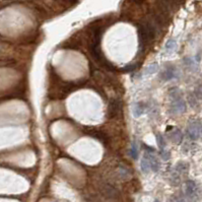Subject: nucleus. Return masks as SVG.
Masks as SVG:
<instances>
[{
  "label": "nucleus",
  "mask_w": 202,
  "mask_h": 202,
  "mask_svg": "<svg viewBox=\"0 0 202 202\" xmlns=\"http://www.w3.org/2000/svg\"><path fill=\"white\" fill-rule=\"evenodd\" d=\"M171 107H170V113L173 115H178V114H182L186 111L187 105L185 101L183 100L182 97H178L175 99H171Z\"/></svg>",
  "instance_id": "nucleus-1"
},
{
  "label": "nucleus",
  "mask_w": 202,
  "mask_h": 202,
  "mask_svg": "<svg viewBox=\"0 0 202 202\" xmlns=\"http://www.w3.org/2000/svg\"><path fill=\"white\" fill-rule=\"evenodd\" d=\"M122 112V102L117 99H114L108 105L107 115L109 118H115L118 115H120Z\"/></svg>",
  "instance_id": "nucleus-2"
},
{
  "label": "nucleus",
  "mask_w": 202,
  "mask_h": 202,
  "mask_svg": "<svg viewBox=\"0 0 202 202\" xmlns=\"http://www.w3.org/2000/svg\"><path fill=\"white\" fill-rule=\"evenodd\" d=\"M187 133H188L189 137L193 140H196L201 136V124L200 121H191L189 123L188 127H187Z\"/></svg>",
  "instance_id": "nucleus-3"
},
{
  "label": "nucleus",
  "mask_w": 202,
  "mask_h": 202,
  "mask_svg": "<svg viewBox=\"0 0 202 202\" xmlns=\"http://www.w3.org/2000/svg\"><path fill=\"white\" fill-rule=\"evenodd\" d=\"M178 76H179V72L177 70V68H176L175 66H169V67H167L163 72H161L160 78L165 80V81H169V80L177 78Z\"/></svg>",
  "instance_id": "nucleus-4"
},
{
  "label": "nucleus",
  "mask_w": 202,
  "mask_h": 202,
  "mask_svg": "<svg viewBox=\"0 0 202 202\" xmlns=\"http://www.w3.org/2000/svg\"><path fill=\"white\" fill-rule=\"evenodd\" d=\"M167 136L174 143H180L183 140V134H182L181 130H179V129H175L174 131H169Z\"/></svg>",
  "instance_id": "nucleus-5"
},
{
  "label": "nucleus",
  "mask_w": 202,
  "mask_h": 202,
  "mask_svg": "<svg viewBox=\"0 0 202 202\" xmlns=\"http://www.w3.org/2000/svg\"><path fill=\"white\" fill-rule=\"evenodd\" d=\"M186 193L190 198H194L197 194V186L194 181H187L186 183Z\"/></svg>",
  "instance_id": "nucleus-6"
},
{
  "label": "nucleus",
  "mask_w": 202,
  "mask_h": 202,
  "mask_svg": "<svg viewBox=\"0 0 202 202\" xmlns=\"http://www.w3.org/2000/svg\"><path fill=\"white\" fill-rule=\"evenodd\" d=\"M145 155L147 156L148 160L150 161V167H152V170L153 172H159L160 167V164L159 160H157V157L156 156L152 155V153H149V152L145 153Z\"/></svg>",
  "instance_id": "nucleus-7"
},
{
  "label": "nucleus",
  "mask_w": 202,
  "mask_h": 202,
  "mask_svg": "<svg viewBox=\"0 0 202 202\" xmlns=\"http://www.w3.org/2000/svg\"><path fill=\"white\" fill-rule=\"evenodd\" d=\"M140 168H141V171L144 173V174H148L152 170V167H150V161L148 160V157L146 155H144V156L141 159L140 161Z\"/></svg>",
  "instance_id": "nucleus-8"
},
{
  "label": "nucleus",
  "mask_w": 202,
  "mask_h": 202,
  "mask_svg": "<svg viewBox=\"0 0 202 202\" xmlns=\"http://www.w3.org/2000/svg\"><path fill=\"white\" fill-rule=\"evenodd\" d=\"M144 110H145V105L143 104L142 102H139L134 104V107H133V115L134 117H140L143 113H144Z\"/></svg>",
  "instance_id": "nucleus-9"
},
{
  "label": "nucleus",
  "mask_w": 202,
  "mask_h": 202,
  "mask_svg": "<svg viewBox=\"0 0 202 202\" xmlns=\"http://www.w3.org/2000/svg\"><path fill=\"white\" fill-rule=\"evenodd\" d=\"M102 190H103V193H104L106 196H108L110 198H114L117 195V190L111 185H108V184L105 185L102 188Z\"/></svg>",
  "instance_id": "nucleus-10"
},
{
  "label": "nucleus",
  "mask_w": 202,
  "mask_h": 202,
  "mask_svg": "<svg viewBox=\"0 0 202 202\" xmlns=\"http://www.w3.org/2000/svg\"><path fill=\"white\" fill-rule=\"evenodd\" d=\"M188 170H189V165L187 163H184V161H180V163L177 164V166H176V168H175V171L177 172L179 175L187 173Z\"/></svg>",
  "instance_id": "nucleus-11"
},
{
  "label": "nucleus",
  "mask_w": 202,
  "mask_h": 202,
  "mask_svg": "<svg viewBox=\"0 0 202 202\" xmlns=\"http://www.w3.org/2000/svg\"><path fill=\"white\" fill-rule=\"evenodd\" d=\"M138 153H139V147H138V144L136 143V141H133L131 144V147H130V155L131 157L133 160H137L138 159Z\"/></svg>",
  "instance_id": "nucleus-12"
},
{
  "label": "nucleus",
  "mask_w": 202,
  "mask_h": 202,
  "mask_svg": "<svg viewBox=\"0 0 202 202\" xmlns=\"http://www.w3.org/2000/svg\"><path fill=\"white\" fill-rule=\"evenodd\" d=\"M156 139L157 146L160 147V150L166 149V142H165V138H164L163 135L156 133Z\"/></svg>",
  "instance_id": "nucleus-13"
},
{
  "label": "nucleus",
  "mask_w": 202,
  "mask_h": 202,
  "mask_svg": "<svg viewBox=\"0 0 202 202\" xmlns=\"http://www.w3.org/2000/svg\"><path fill=\"white\" fill-rule=\"evenodd\" d=\"M176 47H177V43H176L175 40H169L168 43L166 44V50H167V52H173L175 49H176Z\"/></svg>",
  "instance_id": "nucleus-14"
},
{
  "label": "nucleus",
  "mask_w": 202,
  "mask_h": 202,
  "mask_svg": "<svg viewBox=\"0 0 202 202\" xmlns=\"http://www.w3.org/2000/svg\"><path fill=\"white\" fill-rule=\"evenodd\" d=\"M157 70H159V64L152 63V64H150L149 66H147L145 72H146V74H153V73H156Z\"/></svg>",
  "instance_id": "nucleus-15"
},
{
  "label": "nucleus",
  "mask_w": 202,
  "mask_h": 202,
  "mask_svg": "<svg viewBox=\"0 0 202 202\" xmlns=\"http://www.w3.org/2000/svg\"><path fill=\"white\" fill-rule=\"evenodd\" d=\"M135 68H136V65H135V64H131V65L124 66V67L121 69V70L124 71V72H131V71H133Z\"/></svg>",
  "instance_id": "nucleus-16"
},
{
  "label": "nucleus",
  "mask_w": 202,
  "mask_h": 202,
  "mask_svg": "<svg viewBox=\"0 0 202 202\" xmlns=\"http://www.w3.org/2000/svg\"><path fill=\"white\" fill-rule=\"evenodd\" d=\"M196 97L195 94H189V103L190 105L192 106L193 108H195V106L197 105V100H196Z\"/></svg>",
  "instance_id": "nucleus-17"
},
{
  "label": "nucleus",
  "mask_w": 202,
  "mask_h": 202,
  "mask_svg": "<svg viewBox=\"0 0 202 202\" xmlns=\"http://www.w3.org/2000/svg\"><path fill=\"white\" fill-rule=\"evenodd\" d=\"M195 97L199 100H202V86H198L195 90Z\"/></svg>",
  "instance_id": "nucleus-18"
},
{
  "label": "nucleus",
  "mask_w": 202,
  "mask_h": 202,
  "mask_svg": "<svg viewBox=\"0 0 202 202\" xmlns=\"http://www.w3.org/2000/svg\"><path fill=\"white\" fill-rule=\"evenodd\" d=\"M160 156H161V159L164 160H168L170 159V152H169L167 149L160 150Z\"/></svg>",
  "instance_id": "nucleus-19"
},
{
  "label": "nucleus",
  "mask_w": 202,
  "mask_h": 202,
  "mask_svg": "<svg viewBox=\"0 0 202 202\" xmlns=\"http://www.w3.org/2000/svg\"><path fill=\"white\" fill-rule=\"evenodd\" d=\"M200 124H201V135H202V120L200 121Z\"/></svg>",
  "instance_id": "nucleus-20"
},
{
  "label": "nucleus",
  "mask_w": 202,
  "mask_h": 202,
  "mask_svg": "<svg viewBox=\"0 0 202 202\" xmlns=\"http://www.w3.org/2000/svg\"><path fill=\"white\" fill-rule=\"evenodd\" d=\"M178 202H185V201H184V200H183V199H181V200H179Z\"/></svg>",
  "instance_id": "nucleus-21"
},
{
  "label": "nucleus",
  "mask_w": 202,
  "mask_h": 202,
  "mask_svg": "<svg viewBox=\"0 0 202 202\" xmlns=\"http://www.w3.org/2000/svg\"><path fill=\"white\" fill-rule=\"evenodd\" d=\"M155 202H160L159 200H155Z\"/></svg>",
  "instance_id": "nucleus-22"
}]
</instances>
